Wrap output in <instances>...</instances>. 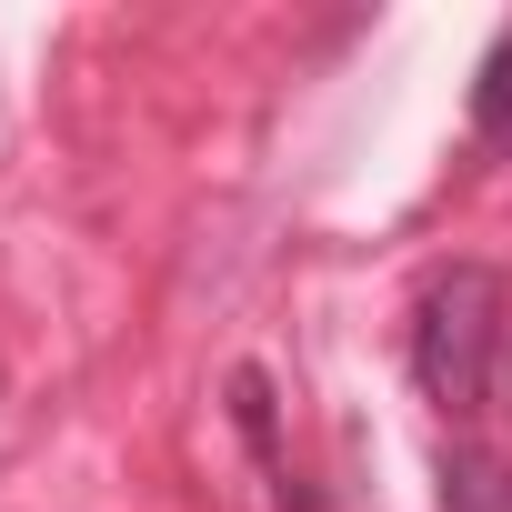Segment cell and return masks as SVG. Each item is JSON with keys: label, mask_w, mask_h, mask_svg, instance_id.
Listing matches in <instances>:
<instances>
[{"label": "cell", "mask_w": 512, "mask_h": 512, "mask_svg": "<svg viewBox=\"0 0 512 512\" xmlns=\"http://www.w3.org/2000/svg\"><path fill=\"white\" fill-rule=\"evenodd\" d=\"M492 352H502V282L482 262H452L412 312V382L442 412H472L492 392Z\"/></svg>", "instance_id": "obj_1"}, {"label": "cell", "mask_w": 512, "mask_h": 512, "mask_svg": "<svg viewBox=\"0 0 512 512\" xmlns=\"http://www.w3.org/2000/svg\"><path fill=\"white\" fill-rule=\"evenodd\" d=\"M442 512H512V472L482 452H442Z\"/></svg>", "instance_id": "obj_2"}, {"label": "cell", "mask_w": 512, "mask_h": 512, "mask_svg": "<svg viewBox=\"0 0 512 512\" xmlns=\"http://www.w3.org/2000/svg\"><path fill=\"white\" fill-rule=\"evenodd\" d=\"M472 121H482V141H512V31H502V51L482 61V91H472Z\"/></svg>", "instance_id": "obj_3"}]
</instances>
